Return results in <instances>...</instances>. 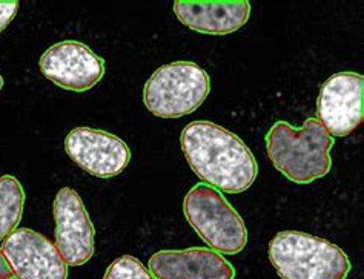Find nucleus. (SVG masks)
Returning a JSON list of instances; mask_svg holds the SVG:
<instances>
[{
    "label": "nucleus",
    "mask_w": 364,
    "mask_h": 279,
    "mask_svg": "<svg viewBox=\"0 0 364 279\" xmlns=\"http://www.w3.org/2000/svg\"><path fill=\"white\" fill-rule=\"evenodd\" d=\"M185 218L209 248L222 255H237L247 244L243 218L220 190L197 185L183 199Z\"/></svg>",
    "instance_id": "5"
},
{
    "label": "nucleus",
    "mask_w": 364,
    "mask_h": 279,
    "mask_svg": "<svg viewBox=\"0 0 364 279\" xmlns=\"http://www.w3.org/2000/svg\"><path fill=\"white\" fill-rule=\"evenodd\" d=\"M55 246L68 266L79 267L90 261L95 250V229L80 195L63 187L54 198Z\"/></svg>",
    "instance_id": "9"
},
{
    "label": "nucleus",
    "mask_w": 364,
    "mask_h": 279,
    "mask_svg": "<svg viewBox=\"0 0 364 279\" xmlns=\"http://www.w3.org/2000/svg\"><path fill=\"white\" fill-rule=\"evenodd\" d=\"M18 11L17 0H8V2H0V33L6 30L8 25L14 21Z\"/></svg>",
    "instance_id": "15"
},
{
    "label": "nucleus",
    "mask_w": 364,
    "mask_h": 279,
    "mask_svg": "<svg viewBox=\"0 0 364 279\" xmlns=\"http://www.w3.org/2000/svg\"><path fill=\"white\" fill-rule=\"evenodd\" d=\"M8 279H17V278H14V276H11V278H8Z\"/></svg>",
    "instance_id": "18"
},
{
    "label": "nucleus",
    "mask_w": 364,
    "mask_h": 279,
    "mask_svg": "<svg viewBox=\"0 0 364 279\" xmlns=\"http://www.w3.org/2000/svg\"><path fill=\"white\" fill-rule=\"evenodd\" d=\"M2 88H4V77L0 75V91H2Z\"/></svg>",
    "instance_id": "17"
},
{
    "label": "nucleus",
    "mask_w": 364,
    "mask_h": 279,
    "mask_svg": "<svg viewBox=\"0 0 364 279\" xmlns=\"http://www.w3.org/2000/svg\"><path fill=\"white\" fill-rule=\"evenodd\" d=\"M364 119V77L337 72L326 80L317 100V120L331 137H348Z\"/></svg>",
    "instance_id": "6"
},
{
    "label": "nucleus",
    "mask_w": 364,
    "mask_h": 279,
    "mask_svg": "<svg viewBox=\"0 0 364 279\" xmlns=\"http://www.w3.org/2000/svg\"><path fill=\"white\" fill-rule=\"evenodd\" d=\"M2 252L17 279H68L59 248L33 229H16L4 239Z\"/></svg>",
    "instance_id": "10"
},
{
    "label": "nucleus",
    "mask_w": 364,
    "mask_h": 279,
    "mask_svg": "<svg viewBox=\"0 0 364 279\" xmlns=\"http://www.w3.org/2000/svg\"><path fill=\"white\" fill-rule=\"evenodd\" d=\"M180 144L189 168L203 185L225 194H243L257 180L258 165L251 149L215 123H189L181 131Z\"/></svg>",
    "instance_id": "1"
},
{
    "label": "nucleus",
    "mask_w": 364,
    "mask_h": 279,
    "mask_svg": "<svg viewBox=\"0 0 364 279\" xmlns=\"http://www.w3.org/2000/svg\"><path fill=\"white\" fill-rule=\"evenodd\" d=\"M210 92L209 74L194 62H172L154 71L143 89V103L160 119L196 112Z\"/></svg>",
    "instance_id": "4"
},
{
    "label": "nucleus",
    "mask_w": 364,
    "mask_h": 279,
    "mask_svg": "<svg viewBox=\"0 0 364 279\" xmlns=\"http://www.w3.org/2000/svg\"><path fill=\"white\" fill-rule=\"evenodd\" d=\"M25 207V190L16 177L0 178V241L11 235L21 223Z\"/></svg>",
    "instance_id": "13"
},
{
    "label": "nucleus",
    "mask_w": 364,
    "mask_h": 279,
    "mask_svg": "<svg viewBox=\"0 0 364 279\" xmlns=\"http://www.w3.org/2000/svg\"><path fill=\"white\" fill-rule=\"evenodd\" d=\"M13 276V272H11V267H9L6 258L2 252V248H0V279H8Z\"/></svg>",
    "instance_id": "16"
},
{
    "label": "nucleus",
    "mask_w": 364,
    "mask_h": 279,
    "mask_svg": "<svg viewBox=\"0 0 364 279\" xmlns=\"http://www.w3.org/2000/svg\"><path fill=\"white\" fill-rule=\"evenodd\" d=\"M174 14L189 30L209 35H226L240 30L251 16L246 0H177Z\"/></svg>",
    "instance_id": "12"
},
{
    "label": "nucleus",
    "mask_w": 364,
    "mask_h": 279,
    "mask_svg": "<svg viewBox=\"0 0 364 279\" xmlns=\"http://www.w3.org/2000/svg\"><path fill=\"white\" fill-rule=\"evenodd\" d=\"M264 141L274 168L296 185H309L332 169L333 137L317 119H308L301 128L283 120L275 121Z\"/></svg>",
    "instance_id": "2"
},
{
    "label": "nucleus",
    "mask_w": 364,
    "mask_h": 279,
    "mask_svg": "<svg viewBox=\"0 0 364 279\" xmlns=\"http://www.w3.org/2000/svg\"><path fill=\"white\" fill-rule=\"evenodd\" d=\"M39 70L62 89L86 92L103 79L105 60L85 43L65 40L43 53Z\"/></svg>",
    "instance_id": "8"
},
{
    "label": "nucleus",
    "mask_w": 364,
    "mask_h": 279,
    "mask_svg": "<svg viewBox=\"0 0 364 279\" xmlns=\"http://www.w3.org/2000/svg\"><path fill=\"white\" fill-rule=\"evenodd\" d=\"M154 279H234L235 268L228 259L206 247L160 250L149 259Z\"/></svg>",
    "instance_id": "11"
},
{
    "label": "nucleus",
    "mask_w": 364,
    "mask_h": 279,
    "mask_svg": "<svg viewBox=\"0 0 364 279\" xmlns=\"http://www.w3.org/2000/svg\"><path fill=\"white\" fill-rule=\"evenodd\" d=\"M65 152L86 174L102 180L120 175L131 161V151L120 137L92 128L68 132Z\"/></svg>",
    "instance_id": "7"
},
{
    "label": "nucleus",
    "mask_w": 364,
    "mask_h": 279,
    "mask_svg": "<svg viewBox=\"0 0 364 279\" xmlns=\"http://www.w3.org/2000/svg\"><path fill=\"white\" fill-rule=\"evenodd\" d=\"M103 279H154V276L137 258L123 255L114 259L105 272Z\"/></svg>",
    "instance_id": "14"
},
{
    "label": "nucleus",
    "mask_w": 364,
    "mask_h": 279,
    "mask_svg": "<svg viewBox=\"0 0 364 279\" xmlns=\"http://www.w3.org/2000/svg\"><path fill=\"white\" fill-rule=\"evenodd\" d=\"M269 261L282 279H346L350 261L328 239L283 230L269 243Z\"/></svg>",
    "instance_id": "3"
}]
</instances>
